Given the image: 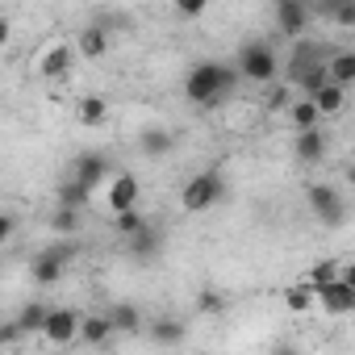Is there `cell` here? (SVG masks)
<instances>
[{
	"mask_svg": "<svg viewBox=\"0 0 355 355\" xmlns=\"http://www.w3.org/2000/svg\"><path fill=\"white\" fill-rule=\"evenodd\" d=\"M109 334H117L113 322H109V313H92V318H84V326H80V343H88V347H101Z\"/></svg>",
	"mask_w": 355,
	"mask_h": 355,
	"instance_id": "18",
	"label": "cell"
},
{
	"mask_svg": "<svg viewBox=\"0 0 355 355\" xmlns=\"http://www.w3.org/2000/svg\"><path fill=\"white\" fill-rule=\"evenodd\" d=\"M88 197H92V193H88L84 184H76V180H63V184H59V209H84Z\"/></svg>",
	"mask_w": 355,
	"mask_h": 355,
	"instance_id": "25",
	"label": "cell"
},
{
	"mask_svg": "<svg viewBox=\"0 0 355 355\" xmlns=\"http://www.w3.org/2000/svg\"><path fill=\"white\" fill-rule=\"evenodd\" d=\"M293 150H297V159H301V163H318V159L326 155V134H322V125H318V130H305V134H297Z\"/></svg>",
	"mask_w": 355,
	"mask_h": 355,
	"instance_id": "16",
	"label": "cell"
},
{
	"mask_svg": "<svg viewBox=\"0 0 355 355\" xmlns=\"http://www.w3.org/2000/svg\"><path fill=\"white\" fill-rule=\"evenodd\" d=\"M272 17H276V30H280V34L297 38V34H305V30H309L313 9H309V5H301V0H276V5H272Z\"/></svg>",
	"mask_w": 355,
	"mask_h": 355,
	"instance_id": "8",
	"label": "cell"
},
{
	"mask_svg": "<svg viewBox=\"0 0 355 355\" xmlns=\"http://www.w3.org/2000/svg\"><path fill=\"white\" fill-rule=\"evenodd\" d=\"M330 84H338V88L355 84V51H334L330 55Z\"/></svg>",
	"mask_w": 355,
	"mask_h": 355,
	"instance_id": "19",
	"label": "cell"
},
{
	"mask_svg": "<svg viewBox=\"0 0 355 355\" xmlns=\"http://www.w3.org/2000/svg\"><path fill=\"white\" fill-rule=\"evenodd\" d=\"M293 92H297V88H288V84L280 80V84H272V88H268L263 105H268L272 113H280V109H293V105H297V96H293Z\"/></svg>",
	"mask_w": 355,
	"mask_h": 355,
	"instance_id": "27",
	"label": "cell"
},
{
	"mask_svg": "<svg viewBox=\"0 0 355 355\" xmlns=\"http://www.w3.org/2000/svg\"><path fill=\"white\" fill-rule=\"evenodd\" d=\"M197 309H201V313H222V309H226V297H222L218 288H201V293H197Z\"/></svg>",
	"mask_w": 355,
	"mask_h": 355,
	"instance_id": "32",
	"label": "cell"
},
{
	"mask_svg": "<svg viewBox=\"0 0 355 355\" xmlns=\"http://www.w3.org/2000/svg\"><path fill=\"white\" fill-rule=\"evenodd\" d=\"M76 51H80L84 59H101V55L109 51V30H101V26H84V30L76 34Z\"/></svg>",
	"mask_w": 355,
	"mask_h": 355,
	"instance_id": "15",
	"label": "cell"
},
{
	"mask_svg": "<svg viewBox=\"0 0 355 355\" xmlns=\"http://www.w3.org/2000/svg\"><path fill=\"white\" fill-rule=\"evenodd\" d=\"M318 305L326 309V313H351L355 309V288L347 284V280H334V284H326V288H318Z\"/></svg>",
	"mask_w": 355,
	"mask_h": 355,
	"instance_id": "12",
	"label": "cell"
},
{
	"mask_svg": "<svg viewBox=\"0 0 355 355\" xmlns=\"http://www.w3.org/2000/svg\"><path fill=\"white\" fill-rule=\"evenodd\" d=\"M71 259H76V243H55V247L38 251V255H34V268H30V272H34V284H42V288L59 284Z\"/></svg>",
	"mask_w": 355,
	"mask_h": 355,
	"instance_id": "5",
	"label": "cell"
},
{
	"mask_svg": "<svg viewBox=\"0 0 355 355\" xmlns=\"http://www.w3.org/2000/svg\"><path fill=\"white\" fill-rule=\"evenodd\" d=\"M51 230L55 234H76L80 230V209H55L51 214Z\"/></svg>",
	"mask_w": 355,
	"mask_h": 355,
	"instance_id": "29",
	"label": "cell"
},
{
	"mask_svg": "<svg viewBox=\"0 0 355 355\" xmlns=\"http://www.w3.org/2000/svg\"><path fill=\"white\" fill-rule=\"evenodd\" d=\"M105 313H109V322H113L117 334H142V330H146V326H142V313H138L134 301H113Z\"/></svg>",
	"mask_w": 355,
	"mask_h": 355,
	"instance_id": "13",
	"label": "cell"
},
{
	"mask_svg": "<svg viewBox=\"0 0 355 355\" xmlns=\"http://www.w3.org/2000/svg\"><path fill=\"white\" fill-rule=\"evenodd\" d=\"M347 184H355V159L347 163Z\"/></svg>",
	"mask_w": 355,
	"mask_h": 355,
	"instance_id": "37",
	"label": "cell"
},
{
	"mask_svg": "<svg viewBox=\"0 0 355 355\" xmlns=\"http://www.w3.org/2000/svg\"><path fill=\"white\" fill-rule=\"evenodd\" d=\"M159 243H163V239H159V230L150 226V230H142L138 239H130V255H134V259H155Z\"/></svg>",
	"mask_w": 355,
	"mask_h": 355,
	"instance_id": "26",
	"label": "cell"
},
{
	"mask_svg": "<svg viewBox=\"0 0 355 355\" xmlns=\"http://www.w3.org/2000/svg\"><path fill=\"white\" fill-rule=\"evenodd\" d=\"M318 13H326V17H330L334 26H343V30H355V0H326Z\"/></svg>",
	"mask_w": 355,
	"mask_h": 355,
	"instance_id": "21",
	"label": "cell"
},
{
	"mask_svg": "<svg viewBox=\"0 0 355 355\" xmlns=\"http://www.w3.org/2000/svg\"><path fill=\"white\" fill-rule=\"evenodd\" d=\"M175 13H180V17H201V13H205V0H180V5H175Z\"/></svg>",
	"mask_w": 355,
	"mask_h": 355,
	"instance_id": "34",
	"label": "cell"
},
{
	"mask_svg": "<svg viewBox=\"0 0 355 355\" xmlns=\"http://www.w3.org/2000/svg\"><path fill=\"white\" fill-rule=\"evenodd\" d=\"M80 326H84V318L76 313V309H51V322H46V330H42V338L46 343H71V338H80Z\"/></svg>",
	"mask_w": 355,
	"mask_h": 355,
	"instance_id": "10",
	"label": "cell"
},
{
	"mask_svg": "<svg viewBox=\"0 0 355 355\" xmlns=\"http://www.w3.org/2000/svg\"><path fill=\"white\" fill-rule=\"evenodd\" d=\"M288 117H293L297 134H305V130H318V121H322V113H318V105H313L309 96H297V105L288 109Z\"/></svg>",
	"mask_w": 355,
	"mask_h": 355,
	"instance_id": "20",
	"label": "cell"
},
{
	"mask_svg": "<svg viewBox=\"0 0 355 355\" xmlns=\"http://www.w3.org/2000/svg\"><path fill=\"white\" fill-rule=\"evenodd\" d=\"M343 263H334V259H318L313 268H309V288L318 293V288H326V284H334V280H343V272H338Z\"/></svg>",
	"mask_w": 355,
	"mask_h": 355,
	"instance_id": "23",
	"label": "cell"
},
{
	"mask_svg": "<svg viewBox=\"0 0 355 355\" xmlns=\"http://www.w3.org/2000/svg\"><path fill=\"white\" fill-rule=\"evenodd\" d=\"M313 297H318V293H313L309 284H297V288H288V293H284L288 309H297V313H301V309H309V305H313Z\"/></svg>",
	"mask_w": 355,
	"mask_h": 355,
	"instance_id": "31",
	"label": "cell"
},
{
	"mask_svg": "<svg viewBox=\"0 0 355 355\" xmlns=\"http://www.w3.org/2000/svg\"><path fill=\"white\" fill-rule=\"evenodd\" d=\"M13 230H17V218L13 214H0V239H13Z\"/></svg>",
	"mask_w": 355,
	"mask_h": 355,
	"instance_id": "35",
	"label": "cell"
},
{
	"mask_svg": "<svg viewBox=\"0 0 355 355\" xmlns=\"http://www.w3.org/2000/svg\"><path fill=\"white\" fill-rule=\"evenodd\" d=\"M105 117H109V105H105L101 96H84V101H80V121H84V125H101Z\"/></svg>",
	"mask_w": 355,
	"mask_h": 355,
	"instance_id": "28",
	"label": "cell"
},
{
	"mask_svg": "<svg viewBox=\"0 0 355 355\" xmlns=\"http://www.w3.org/2000/svg\"><path fill=\"white\" fill-rule=\"evenodd\" d=\"M71 63H76V51H71L67 42H55V46L38 59V76H42V80H63V76L71 71Z\"/></svg>",
	"mask_w": 355,
	"mask_h": 355,
	"instance_id": "11",
	"label": "cell"
},
{
	"mask_svg": "<svg viewBox=\"0 0 355 355\" xmlns=\"http://www.w3.org/2000/svg\"><path fill=\"white\" fill-rule=\"evenodd\" d=\"M330 55H334V51H322L318 42H297V46H293V55L284 59V84L301 92V84H305L313 71L330 67Z\"/></svg>",
	"mask_w": 355,
	"mask_h": 355,
	"instance_id": "4",
	"label": "cell"
},
{
	"mask_svg": "<svg viewBox=\"0 0 355 355\" xmlns=\"http://www.w3.org/2000/svg\"><path fill=\"white\" fill-rule=\"evenodd\" d=\"M117 230H121L125 239H138L142 230H150V222H146L138 209H130V214H117Z\"/></svg>",
	"mask_w": 355,
	"mask_h": 355,
	"instance_id": "30",
	"label": "cell"
},
{
	"mask_svg": "<svg viewBox=\"0 0 355 355\" xmlns=\"http://www.w3.org/2000/svg\"><path fill=\"white\" fill-rule=\"evenodd\" d=\"M17 322L26 326V334H42V330H46V322H51V309H46L42 301H30V305L17 313Z\"/></svg>",
	"mask_w": 355,
	"mask_h": 355,
	"instance_id": "22",
	"label": "cell"
},
{
	"mask_svg": "<svg viewBox=\"0 0 355 355\" xmlns=\"http://www.w3.org/2000/svg\"><path fill=\"white\" fill-rule=\"evenodd\" d=\"M343 280H347V284L355 288V263H343Z\"/></svg>",
	"mask_w": 355,
	"mask_h": 355,
	"instance_id": "36",
	"label": "cell"
},
{
	"mask_svg": "<svg viewBox=\"0 0 355 355\" xmlns=\"http://www.w3.org/2000/svg\"><path fill=\"white\" fill-rule=\"evenodd\" d=\"M234 67H239V76H243V80H251V84H263V88H272L284 63H280V55H276V46H272L268 38H255V42H247V46L239 51Z\"/></svg>",
	"mask_w": 355,
	"mask_h": 355,
	"instance_id": "2",
	"label": "cell"
},
{
	"mask_svg": "<svg viewBox=\"0 0 355 355\" xmlns=\"http://www.w3.org/2000/svg\"><path fill=\"white\" fill-rule=\"evenodd\" d=\"M313 105H318V113L326 117V113H338L343 105H347V88H338V84H326L318 96H313Z\"/></svg>",
	"mask_w": 355,
	"mask_h": 355,
	"instance_id": "24",
	"label": "cell"
},
{
	"mask_svg": "<svg viewBox=\"0 0 355 355\" xmlns=\"http://www.w3.org/2000/svg\"><path fill=\"white\" fill-rule=\"evenodd\" d=\"M109 171H113V159H109V155H101V150H84V155L71 159L67 180H76V184H84V189L92 193V189H101V184L109 180Z\"/></svg>",
	"mask_w": 355,
	"mask_h": 355,
	"instance_id": "6",
	"label": "cell"
},
{
	"mask_svg": "<svg viewBox=\"0 0 355 355\" xmlns=\"http://www.w3.org/2000/svg\"><path fill=\"white\" fill-rule=\"evenodd\" d=\"M222 201H226V175L218 167H205L201 175H193V180L184 184V193H180V205L189 214H205V209H214Z\"/></svg>",
	"mask_w": 355,
	"mask_h": 355,
	"instance_id": "3",
	"label": "cell"
},
{
	"mask_svg": "<svg viewBox=\"0 0 355 355\" xmlns=\"http://www.w3.org/2000/svg\"><path fill=\"white\" fill-rule=\"evenodd\" d=\"M305 205H309V214L322 226H343L347 222V205H343V197L330 184H309L305 189Z\"/></svg>",
	"mask_w": 355,
	"mask_h": 355,
	"instance_id": "7",
	"label": "cell"
},
{
	"mask_svg": "<svg viewBox=\"0 0 355 355\" xmlns=\"http://www.w3.org/2000/svg\"><path fill=\"white\" fill-rule=\"evenodd\" d=\"M138 146H142V155H150V159H159V155H167L171 146H175V138L163 130V125H146L142 134H138Z\"/></svg>",
	"mask_w": 355,
	"mask_h": 355,
	"instance_id": "17",
	"label": "cell"
},
{
	"mask_svg": "<svg viewBox=\"0 0 355 355\" xmlns=\"http://www.w3.org/2000/svg\"><path fill=\"white\" fill-rule=\"evenodd\" d=\"M21 338H26V326H21L17 318H9L5 326H0V343H9V347H13V343H21Z\"/></svg>",
	"mask_w": 355,
	"mask_h": 355,
	"instance_id": "33",
	"label": "cell"
},
{
	"mask_svg": "<svg viewBox=\"0 0 355 355\" xmlns=\"http://www.w3.org/2000/svg\"><path fill=\"white\" fill-rule=\"evenodd\" d=\"M184 334H189V326H184L180 318H155V322L146 326V338H150V343H159V347H175V343H184Z\"/></svg>",
	"mask_w": 355,
	"mask_h": 355,
	"instance_id": "14",
	"label": "cell"
},
{
	"mask_svg": "<svg viewBox=\"0 0 355 355\" xmlns=\"http://www.w3.org/2000/svg\"><path fill=\"white\" fill-rule=\"evenodd\" d=\"M239 80H243V76H239V67H234V63L201 59V63L184 76V92H189V101H193V105L214 109V105H222V101L234 92V84H239Z\"/></svg>",
	"mask_w": 355,
	"mask_h": 355,
	"instance_id": "1",
	"label": "cell"
},
{
	"mask_svg": "<svg viewBox=\"0 0 355 355\" xmlns=\"http://www.w3.org/2000/svg\"><path fill=\"white\" fill-rule=\"evenodd\" d=\"M138 197H142V184H138V175H134V171H121V175H113V180H109L105 201H109L113 214H130V209H138Z\"/></svg>",
	"mask_w": 355,
	"mask_h": 355,
	"instance_id": "9",
	"label": "cell"
}]
</instances>
